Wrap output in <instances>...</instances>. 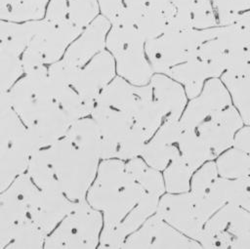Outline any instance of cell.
I'll return each mask as SVG.
<instances>
[{
    "mask_svg": "<svg viewBox=\"0 0 250 249\" xmlns=\"http://www.w3.org/2000/svg\"><path fill=\"white\" fill-rule=\"evenodd\" d=\"M146 193L118 158L102 159L86 200L103 214L104 229L114 228Z\"/></svg>",
    "mask_w": 250,
    "mask_h": 249,
    "instance_id": "obj_1",
    "label": "cell"
},
{
    "mask_svg": "<svg viewBox=\"0 0 250 249\" xmlns=\"http://www.w3.org/2000/svg\"><path fill=\"white\" fill-rule=\"evenodd\" d=\"M61 191L71 200L85 199L94 182L101 157L62 137L44 147Z\"/></svg>",
    "mask_w": 250,
    "mask_h": 249,
    "instance_id": "obj_2",
    "label": "cell"
},
{
    "mask_svg": "<svg viewBox=\"0 0 250 249\" xmlns=\"http://www.w3.org/2000/svg\"><path fill=\"white\" fill-rule=\"evenodd\" d=\"M145 45L136 26L111 25L106 36L105 49L113 56L116 74L136 86L148 84L154 74Z\"/></svg>",
    "mask_w": 250,
    "mask_h": 249,
    "instance_id": "obj_3",
    "label": "cell"
},
{
    "mask_svg": "<svg viewBox=\"0 0 250 249\" xmlns=\"http://www.w3.org/2000/svg\"><path fill=\"white\" fill-rule=\"evenodd\" d=\"M103 227L102 212L92 207L86 198L77 200L71 211L47 235L44 248H98Z\"/></svg>",
    "mask_w": 250,
    "mask_h": 249,
    "instance_id": "obj_4",
    "label": "cell"
},
{
    "mask_svg": "<svg viewBox=\"0 0 250 249\" xmlns=\"http://www.w3.org/2000/svg\"><path fill=\"white\" fill-rule=\"evenodd\" d=\"M218 27L207 29H167L161 35L146 40V55L154 73H166L171 67L192 58L198 48L217 34Z\"/></svg>",
    "mask_w": 250,
    "mask_h": 249,
    "instance_id": "obj_5",
    "label": "cell"
},
{
    "mask_svg": "<svg viewBox=\"0 0 250 249\" xmlns=\"http://www.w3.org/2000/svg\"><path fill=\"white\" fill-rule=\"evenodd\" d=\"M8 97L26 127L60 106L48 76V65L24 73L8 92Z\"/></svg>",
    "mask_w": 250,
    "mask_h": 249,
    "instance_id": "obj_6",
    "label": "cell"
},
{
    "mask_svg": "<svg viewBox=\"0 0 250 249\" xmlns=\"http://www.w3.org/2000/svg\"><path fill=\"white\" fill-rule=\"evenodd\" d=\"M25 22L30 31V40L21 56L24 73L62 59L70 42L57 25L46 18Z\"/></svg>",
    "mask_w": 250,
    "mask_h": 249,
    "instance_id": "obj_7",
    "label": "cell"
},
{
    "mask_svg": "<svg viewBox=\"0 0 250 249\" xmlns=\"http://www.w3.org/2000/svg\"><path fill=\"white\" fill-rule=\"evenodd\" d=\"M126 249H198V241L185 235L156 213L125 239Z\"/></svg>",
    "mask_w": 250,
    "mask_h": 249,
    "instance_id": "obj_8",
    "label": "cell"
},
{
    "mask_svg": "<svg viewBox=\"0 0 250 249\" xmlns=\"http://www.w3.org/2000/svg\"><path fill=\"white\" fill-rule=\"evenodd\" d=\"M232 104L230 95L220 77L208 79L198 96L188 103L181 118L184 130H195L214 113Z\"/></svg>",
    "mask_w": 250,
    "mask_h": 249,
    "instance_id": "obj_9",
    "label": "cell"
},
{
    "mask_svg": "<svg viewBox=\"0 0 250 249\" xmlns=\"http://www.w3.org/2000/svg\"><path fill=\"white\" fill-rule=\"evenodd\" d=\"M116 75L113 56L105 49L79 68L72 87L92 111L100 93Z\"/></svg>",
    "mask_w": 250,
    "mask_h": 249,
    "instance_id": "obj_10",
    "label": "cell"
},
{
    "mask_svg": "<svg viewBox=\"0 0 250 249\" xmlns=\"http://www.w3.org/2000/svg\"><path fill=\"white\" fill-rule=\"evenodd\" d=\"M90 116L96 121L102 134L101 160L115 158L118 144L135 124L133 115L124 110L96 104Z\"/></svg>",
    "mask_w": 250,
    "mask_h": 249,
    "instance_id": "obj_11",
    "label": "cell"
},
{
    "mask_svg": "<svg viewBox=\"0 0 250 249\" xmlns=\"http://www.w3.org/2000/svg\"><path fill=\"white\" fill-rule=\"evenodd\" d=\"M156 214L185 235L198 241L203 226L196 218L193 197L189 191L164 193L159 198Z\"/></svg>",
    "mask_w": 250,
    "mask_h": 249,
    "instance_id": "obj_12",
    "label": "cell"
},
{
    "mask_svg": "<svg viewBox=\"0 0 250 249\" xmlns=\"http://www.w3.org/2000/svg\"><path fill=\"white\" fill-rule=\"evenodd\" d=\"M244 125L243 120L233 104L214 113L195 129L218 157L232 147L236 132Z\"/></svg>",
    "mask_w": 250,
    "mask_h": 249,
    "instance_id": "obj_13",
    "label": "cell"
},
{
    "mask_svg": "<svg viewBox=\"0 0 250 249\" xmlns=\"http://www.w3.org/2000/svg\"><path fill=\"white\" fill-rule=\"evenodd\" d=\"M76 201L61 191L39 188L29 205L28 219L48 235L71 211Z\"/></svg>",
    "mask_w": 250,
    "mask_h": 249,
    "instance_id": "obj_14",
    "label": "cell"
},
{
    "mask_svg": "<svg viewBox=\"0 0 250 249\" xmlns=\"http://www.w3.org/2000/svg\"><path fill=\"white\" fill-rule=\"evenodd\" d=\"M111 22L103 15H99L82 33L69 44L62 59L68 63L81 68L96 55L105 50L106 36Z\"/></svg>",
    "mask_w": 250,
    "mask_h": 249,
    "instance_id": "obj_15",
    "label": "cell"
},
{
    "mask_svg": "<svg viewBox=\"0 0 250 249\" xmlns=\"http://www.w3.org/2000/svg\"><path fill=\"white\" fill-rule=\"evenodd\" d=\"M159 198L160 197L157 195L146 192L114 228L102 229L98 248H122L127 236L138 229L150 216L156 213Z\"/></svg>",
    "mask_w": 250,
    "mask_h": 249,
    "instance_id": "obj_16",
    "label": "cell"
},
{
    "mask_svg": "<svg viewBox=\"0 0 250 249\" xmlns=\"http://www.w3.org/2000/svg\"><path fill=\"white\" fill-rule=\"evenodd\" d=\"M225 70L196 54L187 62L171 67L165 74L183 85L190 100L200 94L205 82L214 77H221Z\"/></svg>",
    "mask_w": 250,
    "mask_h": 249,
    "instance_id": "obj_17",
    "label": "cell"
},
{
    "mask_svg": "<svg viewBox=\"0 0 250 249\" xmlns=\"http://www.w3.org/2000/svg\"><path fill=\"white\" fill-rule=\"evenodd\" d=\"M149 84L153 100L162 112L164 120L180 119L188 99L183 85L164 73H154Z\"/></svg>",
    "mask_w": 250,
    "mask_h": 249,
    "instance_id": "obj_18",
    "label": "cell"
},
{
    "mask_svg": "<svg viewBox=\"0 0 250 249\" xmlns=\"http://www.w3.org/2000/svg\"><path fill=\"white\" fill-rule=\"evenodd\" d=\"M16 145H29L39 150L27 127L13 108L7 93L0 97V151Z\"/></svg>",
    "mask_w": 250,
    "mask_h": 249,
    "instance_id": "obj_19",
    "label": "cell"
},
{
    "mask_svg": "<svg viewBox=\"0 0 250 249\" xmlns=\"http://www.w3.org/2000/svg\"><path fill=\"white\" fill-rule=\"evenodd\" d=\"M136 103L133 111L135 124L142 128L150 139L164 121V116L152 96L150 84L136 87Z\"/></svg>",
    "mask_w": 250,
    "mask_h": 249,
    "instance_id": "obj_20",
    "label": "cell"
},
{
    "mask_svg": "<svg viewBox=\"0 0 250 249\" xmlns=\"http://www.w3.org/2000/svg\"><path fill=\"white\" fill-rule=\"evenodd\" d=\"M36 151L29 145H16L0 151V192L26 172L30 157Z\"/></svg>",
    "mask_w": 250,
    "mask_h": 249,
    "instance_id": "obj_21",
    "label": "cell"
},
{
    "mask_svg": "<svg viewBox=\"0 0 250 249\" xmlns=\"http://www.w3.org/2000/svg\"><path fill=\"white\" fill-rule=\"evenodd\" d=\"M178 147L181 156L193 172L207 161L217 158L196 130H184L178 141Z\"/></svg>",
    "mask_w": 250,
    "mask_h": 249,
    "instance_id": "obj_22",
    "label": "cell"
},
{
    "mask_svg": "<svg viewBox=\"0 0 250 249\" xmlns=\"http://www.w3.org/2000/svg\"><path fill=\"white\" fill-rule=\"evenodd\" d=\"M49 0H0V20L24 22L44 18Z\"/></svg>",
    "mask_w": 250,
    "mask_h": 249,
    "instance_id": "obj_23",
    "label": "cell"
},
{
    "mask_svg": "<svg viewBox=\"0 0 250 249\" xmlns=\"http://www.w3.org/2000/svg\"><path fill=\"white\" fill-rule=\"evenodd\" d=\"M211 190L226 204H233L250 213V179L230 180L219 177Z\"/></svg>",
    "mask_w": 250,
    "mask_h": 249,
    "instance_id": "obj_24",
    "label": "cell"
},
{
    "mask_svg": "<svg viewBox=\"0 0 250 249\" xmlns=\"http://www.w3.org/2000/svg\"><path fill=\"white\" fill-rule=\"evenodd\" d=\"M125 168L147 193L161 197L166 192L161 171L150 167L141 156L125 161Z\"/></svg>",
    "mask_w": 250,
    "mask_h": 249,
    "instance_id": "obj_25",
    "label": "cell"
},
{
    "mask_svg": "<svg viewBox=\"0 0 250 249\" xmlns=\"http://www.w3.org/2000/svg\"><path fill=\"white\" fill-rule=\"evenodd\" d=\"M221 80L226 85L232 104L238 110L244 125L250 124V75H236L225 71Z\"/></svg>",
    "mask_w": 250,
    "mask_h": 249,
    "instance_id": "obj_26",
    "label": "cell"
},
{
    "mask_svg": "<svg viewBox=\"0 0 250 249\" xmlns=\"http://www.w3.org/2000/svg\"><path fill=\"white\" fill-rule=\"evenodd\" d=\"M64 137H66L75 145L96 152L100 155L102 134L98 124L91 116L83 117L74 121L68 128Z\"/></svg>",
    "mask_w": 250,
    "mask_h": 249,
    "instance_id": "obj_27",
    "label": "cell"
},
{
    "mask_svg": "<svg viewBox=\"0 0 250 249\" xmlns=\"http://www.w3.org/2000/svg\"><path fill=\"white\" fill-rule=\"evenodd\" d=\"M215 162L222 178L250 179V154L243 150L232 146L221 153Z\"/></svg>",
    "mask_w": 250,
    "mask_h": 249,
    "instance_id": "obj_28",
    "label": "cell"
},
{
    "mask_svg": "<svg viewBox=\"0 0 250 249\" xmlns=\"http://www.w3.org/2000/svg\"><path fill=\"white\" fill-rule=\"evenodd\" d=\"M30 40L26 22L0 20V52L21 57Z\"/></svg>",
    "mask_w": 250,
    "mask_h": 249,
    "instance_id": "obj_29",
    "label": "cell"
},
{
    "mask_svg": "<svg viewBox=\"0 0 250 249\" xmlns=\"http://www.w3.org/2000/svg\"><path fill=\"white\" fill-rule=\"evenodd\" d=\"M162 172L166 192L183 193L189 191L190 180L194 172L181 154L174 158Z\"/></svg>",
    "mask_w": 250,
    "mask_h": 249,
    "instance_id": "obj_30",
    "label": "cell"
},
{
    "mask_svg": "<svg viewBox=\"0 0 250 249\" xmlns=\"http://www.w3.org/2000/svg\"><path fill=\"white\" fill-rule=\"evenodd\" d=\"M227 229L233 237L230 248L250 249V213L248 211L230 204Z\"/></svg>",
    "mask_w": 250,
    "mask_h": 249,
    "instance_id": "obj_31",
    "label": "cell"
},
{
    "mask_svg": "<svg viewBox=\"0 0 250 249\" xmlns=\"http://www.w3.org/2000/svg\"><path fill=\"white\" fill-rule=\"evenodd\" d=\"M180 155L176 145H168L150 138L145 145L141 157L152 168L163 171L169 163Z\"/></svg>",
    "mask_w": 250,
    "mask_h": 249,
    "instance_id": "obj_32",
    "label": "cell"
},
{
    "mask_svg": "<svg viewBox=\"0 0 250 249\" xmlns=\"http://www.w3.org/2000/svg\"><path fill=\"white\" fill-rule=\"evenodd\" d=\"M47 235L28 218L21 223L15 236L7 248L13 249H40L44 248Z\"/></svg>",
    "mask_w": 250,
    "mask_h": 249,
    "instance_id": "obj_33",
    "label": "cell"
},
{
    "mask_svg": "<svg viewBox=\"0 0 250 249\" xmlns=\"http://www.w3.org/2000/svg\"><path fill=\"white\" fill-rule=\"evenodd\" d=\"M100 13L98 0H67V19L81 30L87 27Z\"/></svg>",
    "mask_w": 250,
    "mask_h": 249,
    "instance_id": "obj_34",
    "label": "cell"
},
{
    "mask_svg": "<svg viewBox=\"0 0 250 249\" xmlns=\"http://www.w3.org/2000/svg\"><path fill=\"white\" fill-rule=\"evenodd\" d=\"M23 74L21 57L0 52V97L7 94Z\"/></svg>",
    "mask_w": 250,
    "mask_h": 249,
    "instance_id": "obj_35",
    "label": "cell"
},
{
    "mask_svg": "<svg viewBox=\"0 0 250 249\" xmlns=\"http://www.w3.org/2000/svg\"><path fill=\"white\" fill-rule=\"evenodd\" d=\"M149 140L146 132L134 124L127 135L118 144L115 158L127 161L141 156L146 143Z\"/></svg>",
    "mask_w": 250,
    "mask_h": 249,
    "instance_id": "obj_36",
    "label": "cell"
},
{
    "mask_svg": "<svg viewBox=\"0 0 250 249\" xmlns=\"http://www.w3.org/2000/svg\"><path fill=\"white\" fill-rule=\"evenodd\" d=\"M219 177L216 162L213 160L207 161L192 174L189 192L193 196L205 195Z\"/></svg>",
    "mask_w": 250,
    "mask_h": 249,
    "instance_id": "obj_37",
    "label": "cell"
},
{
    "mask_svg": "<svg viewBox=\"0 0 250 249\" xmlns=\"http://www.w3.org/2000/svg\"><path fill=\"white\" fill-rule=\"evenodd\" d=\"M232 238V234L228 229L212 231L202 228L198 242L202 248L226 249L230 248Z\"/></svg>",
    "mask_w": 250,
    "mask_h": 249,
    "instance_id": "obj_38",
    "label": "cell"
},
{
    "mask_svg": "<svg viewBox=\"0 0 250 249\" xmlns=\"http://www.w3.org/2000/svg\"><path fill=\"white\" fill-rule=\"evenodd\" d=\"M55 25H60L67 20V0H49L45 16Z\"/></svg>",
    "mask_w": 250,
    "mask_h": 249,
    "instance_id": "obj_39",
    "label": "cell"
},
{
    "mask_svg": "<svg viewBox=\"0 0 250 249\" xmlns=\"http://www.w3.org/2000/svg\"><path fill=\"white\" fill-rule=\"evenodd\" d=\"M101 15L112 22L124 8V0H98Z\"/></svg>",
    "mask_w": 250,
    "mask_h": 249,
    "instance_id": "obj_40",
    "label": "cell"
},
{
    "mask_svg": "<svg viewBox=\"0 0 250 249\" xmlns=\"http://www.w3.org/2000/svg\"><path fill=\"white\" fill-rule=\"evenodd\" d=\"M232 146L250 154V124L242 126L236 132Z\"/></svg>",
    "mask_w": 250,
    "mask_h": 249,
    "instance_id": "obj_41",
    "label": "cell"
}]
</instances>
